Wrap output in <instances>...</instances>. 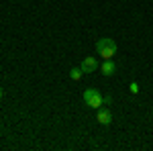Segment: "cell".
I'll return each instance as SVG.
<instances>
[{
  "instance_id": "6",
  "label": "cell",
  "mask_w": 153,
  "mask_h": 151,
  "mask_svg": "<svg viewBox=\"0 0 153 151\" xmlns=\"http://www.w3.org/2000/svg\"><path fill=\"white\" fill-rule=\"evenodd\" d=\"M82 76H84L82 68H71V71H70V78H71L74 82H80V80H82Z\"/></svg>"
},
{
  "instance_id": "3",
  "label": "cell",
  "mask_w": 153,
  "mask_h": 151,
  "mask_svg": "<svg viewBox=\"0 0 153 151\" xmlns=\"http://www.w3.org/2000/svg\"><path fill=\"white\" fill-rule=\"evenodd\" d=\"M96 118H98V123H100V125H104V127H106V125H110V123H112V112H110L108 108H102V106H100Z\"/></svg>"
},
{
  "instance_id": "5",
  "label": "cell",
  "mask_w": 153,
  "mask_h": 151,
  "mask_svg": "<svg viewBox=\"0 0 153 151\" xmlns=\"http://www.w3.org/2000/svg\"><path fill=\"white\" fill-rule=\"evenodd\" d=\"M100 71H102L104 76H112V74L117 71V63H114L112 59H104L102 65H100Z\"/></svg>"
},
{
  "instance_id": "1",
  "label": "cell",
  "mask_w": 153,
  "mask_h": 151,
  "mask_svg": "<svg viewBox=\"0 0 153 151\" xmlns=\"http://www.w3.org/2000/svg\"><path fill=\"white\" fill-rule=\"evenodd\" d=\"M117 43H114V39H98L96 41V51H98V55H102V59H112L117 55Z\"/></svg>"
},
{
  "instance_id": "8",
  "label": "cell",
  "mask_w": 153,
  "mask_h": 151,
  "mask_svg": "<svg viewBox=\"0 0 153 151\" xmlns=\"http://www.w3.org/2000/svg\"><path fill=\"white\" fill-rule=\"evenodd\" d=\"M2 96H4V90H2V88H0V98H2Z\"/></svg>"
},
{
  "instance_id": "2",
  "label": "cell",
  "mask_w": 153,
  "mask_h": 151,
  "mask_svg": "<svg viewBox=\"0 0 153 151\" xmlns=\"http://www.w3.org/2000/svg\"><path fill=\"white\" fill-rule=\"evenodd\" d=\"M84 102L90 108H100L102 102H104V98H102V94L98 92L96 88H86L84 90Z\"/></svg>"
},
{
  "instance_id": "4",
  "label": "cell",
  "mask_w": 153,
  "mask_h": 151,
  "mask_svg": "<svg viewBox=\"0 0 153 151\" xmlns=\"http://www.w3.org/2000/svg\"><path fill=\"white\" fill-rule=\"evenodd\" d=\"M80 68H82L84 74H90V71H94L96 68H98V61H96L92 55H88V57L82 59V65H80Z\"/></svg>"
},
{
  "instance_id": "7",
  "label": "cell",
  "mask_w": 153,
  "mask_h": 151,
  "mask_svg": "<svg viewBox=\"0 0 153 151\" xmlns=\"http://www.w3.org/2000/svg\"><path fill=\"white\" fill-rule=\"evenodd\" d=\"M129 90H131V94H139V84H137V82H131Z\"/></svg>"
}]
</instances>
